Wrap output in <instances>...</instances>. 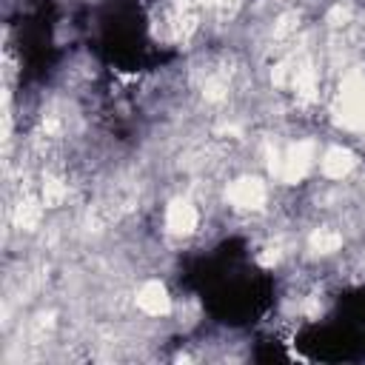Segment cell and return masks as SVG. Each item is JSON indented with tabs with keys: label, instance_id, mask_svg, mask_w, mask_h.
<instances>
[{
	"label": "cell",
	"instance_id": "6da1fadb",
	"mask_svg": "<svg viewBox=\"0 0 365 365\" xmlns=\"http://www.w3.org/2000/svg\"><path fill=\"white\" fill-rule=\"evenodd\" d=\"M265 182L257 180V177H240L228 185V202L234 208H242V211H254L265 202Z\"/></svg>",
	"mask_w": 365,
	"mask_h": 365
},
{
	"label": "cell",
	"instance_id": "7a4b0ae2",
	"mask_svg": "<svg viewBox=\"0 0 365 365\" xmlns=\"http://www.w3.org/2000/svg\"><path fill=\"white\" fill-rule=\"evenodd\" d=\"M197 222H200V214H197V208L188 200H171L168 202V208H165V228L171 234L185 237V234H191L197 228Z\"/></svg>",
	"mask_w": 365,
	"mask_h": 365
},
{
	"label": "cell",
	"instance_id": "3957f363",
	"mask_svg": "<svg viewBox=\"0 0 365 365\" xmlns=\"http://www.w3.org/2000/svg\"><path fill=\"white\" fill-rule=\"evenodd\" d=\"M137 308H140L143 314H148V317H165V314L171 311V297H168L165 285L157 282V279L145 282V285L137 291Z\"/></svg>",
	"mask_w": 365,
	"mask_h": 365
},
{
	"label": "cell",
	"instance_id": "277c9868",
	"mask_svg": "<svg viewBox=\"0 0 365 365\" xmlns=\"http://www.w3.org/2000/svg\"><path fill=\"white\" fill-rule=\"evenodd\" d=\"M354 165H356V154H354L351 148H342V145L328 148V151L322 154V160H319V168H322V174H325L328 180H342V177H348V174L354 171Z\"/></svg>",
	"mask_w": 365,
	"mask_h": 365
},
{
	"label": "cell",
	"instance_id": "5b68a950",
	"mask_svg": "<svg viewBox=\"0 0 365 365\" xmlns=\"http://www.w3.org/2000/svg\"><path fill=\"white\" fill-rule=\"evenodd\" d=\"M43 200H37V197H31V194H26V197H20V202L14 205V222L23 228V231H34L37 225H40V220H43Z\"/></svg>",
	"mask_w": 365,
	"mask_h": 365
},
{
	"label": "cell",
	"instance_id": "8992f818",
	"mask_svg": "<svg viewBox=\"0 0 365 365\" xmlns=\"http://www.w3.org/2000/svg\"><path fill=\"white\" fill-rule=\"evenodd\" d=\"M308 248L314 254H334L342 248V234L334 231V228H317L311 237H308Z\"/></svg>",
	"mask_w": 365,
	"mask_h": 365
},
{
	"label": "cell",
	"instance_id": "52a82bcc",
	"mask_svg": "<svg viewBox=\"0 0 365 365\" xmlns=\"http://www.w3.org/2000/svg\"><path fill=\"white\" fill-rule=\"evenodd\" d=\"M68 197V182L63 177H46L43 180V191H40V200L46 202V208H57L63 205Z\"/></svg>",
	"mask_w": 365,
	"mask_h": 365
}]
</instances>
